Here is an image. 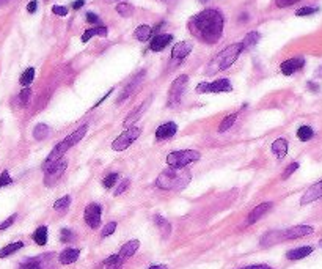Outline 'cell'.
Here are the masks:
<instances>
[{"instance_id":"obj_1","label":"cell","mask_w":322,"mask_h":269,"mask_svg":"<svg viewBox=\"0 0 322 269\" xmlns=\"http://www.w3.org/2000/svg\"><path fill=\"white\" fill-rule=\"evenodd\" d=\"M187 27L195 38L203 41L205 44H215L223 35L225 18L219 10L208 8L203 10L189 19Z\"/></svg>"},{"instance_id":"obj_2","label":"cell","mask_w":322,"mask_h":269,"mask_svg":"<svg viewBox=\"0 0 322 269\" xmlns=\"http://www.w3.org/2000/svg\"><path fill=\"white\" fill-rule=\"evenodd\" d=\"M192 180V175L187 168L169 167L157 176L156 186L164 190H183Z\"/></svg>"},{"instance_id":"obj_3","label":"cell","mask_w":322,"mask_h":269,"mask_svg":"<svg viewBox=\"0 0 322 269\" xmlns=\"http://www.w3.org/2000/svg\"><path fill=\"white\" fill-rule=\"evenodd\" d=\"M242 51H244L242 42H234V44H229L228 47L220 51L211 62H209L206 74L211 76V74H217V73H220V71L228 69L237 59H239V55L242 54Z\"/></svg>"},{"instance_id":"obj_4","label":"cell","mask_w":322,"mask_h":269,"mask_svg":"<svg viewBox=\"0 0 322 269\" xmlns=\"http://www.w3.org/2000/svg\"><path fill=\"white\" fill-rule=\"evenodd\" d=\"M87 131H88V124H87V123H85V124H80L73 134H69L66 139H63L60 144L55 145L54 150L51 151V154H49L47 158H46L44 164H43V168L49 167L51 164H54V162L60 161V159L63 158V154H65V153L69 150V148H73L74 145H77L83 137H85Z\"/></svg>"},{"instance_id":"obj_5","label":"cell","mask_w":322,"mask_h":269,"mask_svg":"<svg viewBox=\"0 0 322 269\" xmlns=\"http://www.w3.org/2000/svg\"><path fill=\"white\" fill-rule=\"evenodd\" d=\"M200 158H201V154L197 150H178V151H171L167 156V164L170 167L186 168L189 164L198 161Z\"/></svg>"},{"instance_id":"obj_6","label":"cell","mask_w":322,"mask_h":269,"mask_svg":"<svg viewBox=\"0 0 322 269\" xmlns=\"http://www.w3.org/2000/svg\"><path fill=\"white\" fill-rule=\"evenodd\" d=\"M140 134H142V127L140 126H131L129 129H126L123 134H120V136L112 142V150L114 151H124L126 148H129L140 137Z\"/></svg>"},{"instance_id":"obj_7","label":"cell","mask_w":322,"mask_h":269,"mask_svg":"<svg viewBox=\"0 0 322 269\" xmlns=\"http://www.w3.org/2000/svg\"><path fill=\"white\" fill-rule=\"evenodd\" d=\"M187 83H189L187 74H181L173 81V83L170 85V90H169V99H167V101H169L167 103L169 107H176V105L181 103V98H183V93H184Z\"/></svg>"},{"instance_id":"obj_8","label":"cell","mask_w":322,"mask_h":269,"mask_svg":"<svg viewBox=\"0 0 322 269\" xmlns=\"http://www.w3.org/2000/svg\"><path fill=\"white\" fill-rule=\"evenodd\" d=\"M233 90L229 79H217L214 82H201L197 85V93H228Z\"/></svg>"},{"instance_id":"obj_9","label":"cell","mask_w":322,"mask_h":269,"mask_svg":"<svg viewBox=\"0 0 322 269\" xmlns=\"http://www.w3.org/2000/svg\"><path fill=\"white\" fill-rule=\"evenodd\" d=\"M54 255L52 253H44L38 255V257L25 258L22 263L19 265L18 269H54Z\"/></svg>"},{"instance_id":"obj_10","label":"cell","mask_w":322,"mask_h":269,"mask_svg":"<svg viewBox=\"0 0 322 269\" xmlns=\"http://www.w3.org/2000/svg\"><path fill=\"white\" fill-rule=\"evenodd\" d=\"M66 167H68L66 161L60 159L57 162H54V164H51L49 167L43 168L44 170V184L46 186H49V187L54 186V184L63 176V173H65Z\"/></svg>"},{"instance_id":"obj_11","label":"cell","mask_w":322,"mask_h":269,"mask_svg":"<svg viewBox=\"0 0 322 269\" xmlns=\"http://www.w3.org/2000/svg\"><path fill=\"white\" fill-rule=\"evenodd\" d=\"M101 217H102V207L99 203H90L83 211V219L90 228H99L101 227Z\"/></svg>"},{"instance_id":"obj_12","label":"cell","mask_w":322,"mask_h":269,"mask_svg":"<svg viewBox=\"0 0 322 269\" xmlns=\"http://www.w3.org/2000/svg\"><path fill=\"white\" fill-rule=\"evenodd\" d=\"M283 231V241H292V239H297V238H303L308 235H313L314 228L311 225H296V227H291L288 230H282Z\"/></svg>"},{"instance_id":"obj_13","label":"cell","mask_w":322,"mask_h":269,"mask_svg":"<svg viewBox=\"0 0 322 269\" xmlns=\"http://www.w3.org/2000/svg\"><path fill=\"white\" fill-rule=\"evenodd\" d=\"M193 49V44L190 41H181V42H176L174 47L171 49V62L173 63H181L186 57L192 52Z\"/></svg>"},{"instance_id":"obj_14","label":"cell","mask_w":322,"mask_h":269,"mask_svg":"<svg viewBox=\"0 0 322 269\" xmlns=\"http://www.w3.org/2000/svg\"><path fill=\"white\" fill-rule=\"evenodd\" d=\"M305 66V59L303 57H294V59L284 60L282 65H280V71L284 76H292L294 73H297Z\"/></svg>"},{"instance_id":"obj_15","label":"cell","mask_w":322,"mask_h":269,"mask_svg":"<svg viewBox=\"0 0 322 269\" xmlns=\"http://www.w3.org/2000/svg\"><path fill=\"white\" fill-rule=\"evenodd\" d=\"M143 77H145V71H140V73L134 77V79H132L128 85H126V87L123 88V91H121V95L118 96V99H116V104H121L123 101H126V99H128L132 93H134V91L137 90V87L140 83H142V81H143Z\"/></svg>"},{"instance_id":"obj_16","label":"cell","mask_w":322,"mask_h":269,"mask_svg":"<svg viewBox=\"0 0 322 269\" xmlns=\"http://www.w3.org/2000/svg\"><path fill=\"white\" fill-rule=\"evenodd\" d=\"M171 41H173V37H171L170 33H159V35H156V37L151 40V42H150V51H152V52L164 51V49L169 46Z\"/></svg>"},{"instance_id":"obj_17","label":"cell","mask_w":322,"mask_h":269,"mask_svg":"<svg viewBox=\"0 0 322 269\" xmlns=\"http://www.w3.org/2000/svg\"><path fill=\"white\" fill-rule=\"evenodd\" d=\"M176 132H178V124L174 122H167L164 124H160L156 129V139L157 140H169Z\"/></svg>"},{"instance_id":"obj_18","label":"cell","mask_w":322,"mask_h":269,"mask_svg":"<svg viewBox=\"0 0 322 269\" xmlns=\"http://www.w3.org/2000/svg\"><path fill=\"white\" fill-rule=\"evenodd\" d=\"M322 197V180L314 183L313 186L306 190L303 194V197L300 198V205H306V203H311V202H316L318 198Z\"/></svg>"},{"instance_id":"obj_19","label":"cell","mask_w":322,"mask_h":269,"mask_svg":"<svg viewBox=\"0 0 322 269\" xmlns=\"http://www.w3.org/2000/svg\"><path fill=\"white\" fill-rule=\"evenodd\" d=\"M270 208H272V203H270V202H264V203H261V205H258L255 209H251L250 216H248V219H247V224L251 225V224L258 222L264 214H267Z\"/></svg>"},{"instance_id":"obj_20","label":"cell","mask_w":322,"mask_h":269,"mask_svg":"<svg viewBox=\"0 0 322 269\" xmlns=\"http://www.w3.org/2000/svg\"><path fill=\"white\" fill-rule=\"evenodd\" d=\"M288 148H289V142L284 137H280L272 144V153L275 154L277 159H283L288 154Z\"/></svg>"},{"instance_id":"obj_21","label":"cell","mask_w":322,"mask_h":269,"mask_svg":"<svg viewBox=\"0 0 322 269\" xmlns=\"http://www.w3.org/2000/svg\"><path fill=\"white\" fill-rule=\"evenodd\" d=\"M80 255V250L79 249H74V247H68V249L61 250V253L58 255V261L61 265H71L74 261H77Z\"/></svg>"},{"instance_id":"obj_22","label":"cell","mask_w":322,"mask_h":269,"mask_svg":"<svg viewBox=\"0 0 322 269\" xmlns=\"http://www.w3.org/2000/svg\"><path fill=\"white\" fill-rule=\"evenodd\" d=\"M283 241V231L282 230H275V231H269L261 238V246L263 247H270L277 243H282Z\"/></svg>"},{"instance_id":"obj_23","label":"cell","mask_w":322,"mask_h":269,"mask_svg":"<svg viewBox=\"0 0 322 269\" xmlns=\"http://www.w3.org/2000/svg\"><path fill=\"white\" fill-rule=\"evenodd\" d=\"M107 33H109L107 27H104V25H97V27L88 28V30L83 32V35L80 37V40H82V42H87V41L92 40L93 37H107Z\"/></svg>"},{"instance_id":"obj_24","label":"cell","mask_w":322,"mask_h":269,"mask_svg":"<svg viewBox=\"0 0 322 269\" xmlns=\"http://www.w3.org/2000/svg\"><path fill=\"white\" fill-rule=\"evenodd\" d=\"M311 252H313V247H311V246H302V247H297V249L289 250L288 253H286V258L292 260V261L302 260V258L308 257V255H310Z\"/></svg>"},{"instance_id":"obj_25","label":"cell","mask_w":322,"mask_h":269,"mask_svg":"<svg viewBox=\"0 0 322 269\" xmlns=\"http://www.w3.org/2000/svg\"><path fill=\"white\" fill-rule=\"evenodd\" d=\"M138 247H140V241L138 239H132V241H129V243H126L121 249H120V257L121 258H129V257H132L137 250H138Z\"/></svg>"},{"instance_id":"obj_26","label":"cell","mask_w":322,"mask_h":269,"mask_svg":"<svg viewBox=\"0 0 322 269\" xmlns=\"http://www.w3.org/2000/svg\"><path fill=\"white\" fill-rule=\"evenodd\" d=\"M152 33H154V28H152L151 25H146V24H143V25H138V27L135 28L134 37H135L138 41L145 42V41H148V40L152 37Z\"/></svg>"},{"instance_id":"obj_27","label":"cell","mask_w":322,"mask_h":269,"mask_svg":"<svg viewBox=\"0 0 322 269\" xmlns=\"http://www.w3.org/2000/svg\"><path fill=\"white\" fill-rule=\"evenodd\" d=\"M154 224L157 225V228L164 235V238H169V235L171 233V225L167 222V219H164L162 216L156 214V216H154Z\"/></svg>"},{"instance_id":"obj_28","label":"cell","mask_w":322,"mask_h":269,"mask_svg":"<svg viewBox=\"0 0 322 269\" xmlns=\"http://www.w3.org/2000/svg\"><path fill=\"white\" fill-rule=\"evenodd\" d=\"M32 238L38 246H46V243H47V227L46 225L38 227V228L33 231Z\"/></svg>"},{"instance_id":"obj_29","label":"cell","mask_w":322,"mask_h":269,"mask_svg":"<svg viewBox=\"0 0 322 269\" xmlns=\"http://www.w3.org/2000/svg\"><path fill=\"white\" fill-rule=\"evenodd\" d=\"M146 104H148V103L145 101L143 104H140L137 109L132 110V112L129 113V117L124 120V123H123V124H124V126H131V124H134V123L137 122V120H138L140 117H142V112L146 109Z\"/></svg>"},{"instance_id":"obj_30","label":"cell","mask_w":322,"mask_h":269,"mask_svg":"<svg viewBox=\"0 0 322 269\" xmlns=\"http://www.w3.org/2000/svg\"><path fill=\"white\" fill-rule=\"evenodd\" d=\"M24 247V243L22 241H18V243H11L8 246H5L3 249H0V258H5V257H10L15 252L20 250Z\"/></svg>"},{"instance_id":"obj_31","label":"cell","mask_w":322,"mask_h":269,"mask_svg":"<svg viewBox=\"0 0 322 269\" xmlns=\"http://www.w3.org/2000/svg\"><path fill=\"white\" fill-rule=\"evenodd\" d=\"M260 38H261L260 32H250V33H247L246 38L241 41L242 46H244V51H246V49H251V47H253L256 42L260 41Z\"/></svg>"},{"instance_id":"obj_32","label":"cell","mask_w":322,"mask_h":269,"mask_svg":"<svg viewBox=\"0 0 322 269\" xmlns=\"http://www.w3.org/2000/svg\"><path fill=\"white\" fill-rule=\"evenodd\" d=\"M49 134H51V127H49L47 124H44V123H38L33 129V139L44 140Z\"/></svg>"},{"instance_id":"obj_33","label":"cell","mask_w":322,"mask_h":269,"mask_svg":"<svg viewBox=\"0 0 322 269\" xmlns=\"http://www.w3.org/2000/svg\"><path fill=\"white\" fill-rule=\"evenodd\" d=\"M313 136H314L313 127H311V126H308V124L300 126L299 129H297V139H299L300 142H308V140H311Z\"/></svg>"},{"instance_id":"obj_34","label":"cell","mask_w":322,"mask_h":269,"mask_svg":"<svg viewBox=\"0 0 322 269\" xmlns=\"http://www.w3.org/2000/svg\"><path fill=\"white\" fill-rule=\"evenodd\" d=\"M123 263H124V258L120 257V253L112 255V257H109L106 261H104V265H106V269H121Z\"/></svg>"},{"instance_id":"obj_35","label":"cell","mask_w":322,"mask_h":269,"mask_svg":"<svg viewBox=\"0 0 322 269\" xmlns=\"http://www.w3.org/2000/svg\"><path fill=\"white\" fill-rule=\"evenodd\" d=\"M237 117H239V112H234V113H231V115H228V117L223 118V120H222V123L219 124V132H225V131H228L229 127L236 123Z\"/></svg>"},{"instance_id":"obj_36","label":"cell","mask_w":322,"mask_h":269,"mask_svg":"<svg viewBox=\"0 0 322 269\" xmlns=\"http://www.w3.org/2000/svg\"><path fill=\"white\" fill-rule=\"evenodd\" d=\"M33 79H35V68H27L22 74H20V77H19V82H20V85L22 87H29V85L33 82Z\"/></svg>"},{"instance_id":"obj_37","label":"cell","mask_w":322,"mask_h":269,"mask_svg":"<svg viewBox=\"0 0 322 269\" xmlns=\"http://www.w3.org/2000/svg\"><path fill=\"white\" fill-rule=\"evenodd\" d=\"M69 205H71V197L65 195V197L58 198V200L54 203V209L58 211V212H66L68 208H69Z\"/></svg>"},{"instance_id":"obj_38","label":"cell","mask_w":322,"mask_h":269,"mask_svg":"<svg viewBox=\"0 0 322 269\" xmlns=\"http://www.w3.org/2000/svg\"><path fill=\"white\" fill-rule=\"evenodd\" d=\"M116 13L123 18H131L132 14H134V6H132L131 3L121 2V3L116 5Z\"/></svg>"},{"instance_id":"obj_39","label":"cell","mask_w":322,"mask_h":269,"mask_svg":"<svg viewBox=\"0 0 322 269\" xmlns=\"http://www.w3.org/2000/svg\"><path fill=\"white\" fill-rule=\"evenodd\" d=\"M118 180H120V175H118L116 172L109 173L106 178L102 180V186L106 187V189H112V187H115V184H116Z\"/></svg>"},{"instance_id":"obj_40","label":"cell","mask_w":322,"mask_h":269,"mask_svg":"<svg viewBox=\"0 0 322 269\" xmlns=\"http://www.w3.org/2000/svg\"><path fill=\"white\" fill-rule=\"evenodd\" d=\"M30 96H32V90L29 87L22 88V91H20L19 96H18L19 104L20 105H27V104H29V101H30Z\"/></svg>"},{"instance_id":"obj_41","label":"cell","mask_w":322,"mask_h":269,"mask_svg":"<svg viewBox=\"0 0 322 269\" xmlns=\"http://www.w3.org/2000/svg\"><path fill=\"white\" fill-rule=\"evenodd\" d=\"M74 238H76V235L69 228H61L60 230V241L61 243H71V241H74Z\"/></svg>"},{"instance_id":"obj_42","label":"cell","mask_w":322,"mask_h":269,"mask_svg":"<svg viewBox=\"0 0 322 269\" xmlns=\"http://www.w3.org/2000/svg\"><path fill=\"white\" fill-rule=\"evenodd\" d=\"M319 11V8L318 6H303V8H299L297 11H296V16H310V14H314V13H318Z\"/></svg>"},{"instance_id":"obj_43","label":"cell","mask_w":322,"mask_h":269,"mask_svg":"<svg viewBox=\"0 0 322 269\" xmlns=\"http://www.w3.org/2000/svg\"><path fill=\"white\" fill-rule=\"evenodd\" d=\"M299 168V162H291V164L286 167L284 170H283V173H282V180H288L289 176L296 172V170Z\"/></svg>"},{"instance_id":"obj_44","label":"cell","mask_w":322,"mask_h":269,"mask_svg":"<svg viewBox=\"0 0 322 269\" xmlns=\"http://www.w3.org/2000/svg\"><path fill=\"white\" fill-rule=\"evenodd\" d=\"M13 183V178L10 176L8 170H3L2 173H0V187H5V186H10Z\"/></svg>"},{"instance_id":"obj_45","label":"cell","mask_w":322,"mask_h":269,"mask_svg":"<svg viewBox=\"0 0 322 269\" xmlns=\"http://www.w3.org/2000/svg\"><path fill=\"white\" fill-rule=\"evenodd\" d=\"M115 230H116V222H109V224L102 228L101 236H102V238H107V236H110Z\"/></svg>"},{"instance_id":"obj_46","label":"cell","mask_w":322,"mask_h":269,"mask_svg":"<svg viewBox=\"0 0 322 269\" xmlns=\"http://www.w3.org/2000/svg\"><path fill=\"white\" fill-rule=\"evenodd\" d=\"M129 184H131V181L126 178V180H123L120 184H118V187L115 189V195H121L123 192H126L128 190V187H129Z\"/></svg>"},{"instance_id":"obj_47","label":"cell","mask_w":322,"mask_h":269,"mask_svg":"<svg viewBox=\"0 0 322 269\" xmlns=\"http://www.w3.org/2000/svg\"><path fill=\"white\" fill-rule=\"evenodd\" d=\"M16 217H18V214H13V216H10L8 219H6V221H3L2 224H0V230H6L8 227H11L13 224H15Z\"/></svg>"},{"instance_id":"obj_48","label":"cell","mask_w":322,"mask_h":269,"mask_svg":"<svg viewBox=\"0 0 322 269\" xmlns=\"http://www.w3.org/2000/svg\"><path fill=\"white\" fill-rule=\"evenodd\" d=\"M52 13L57 14V16H66V14H68V8H66V6L54 5V6H52Z\"/></svg>"},{"instance_id":"obj_49","label":"cell","mask_w":322,"mask_h":269,"mask_svg":"<svg viewBox=\"0 0 322 269\" xmlns=\"http://www.w3.org/2000/svg\"><path fill=\"white\" fill-rule=\"evenodd\" d=\"M275 5L278 6V8H286V6H291L294 3H297L299 0H274Z\"/></svg>"},{"instance_id":"obj_50","label":"cell","mask_w":322,"mask_h":269,"mask_svg":"<svg viewBox=\"0 0 322 269\" xmlns=\"http://www.w3.org/2000/svg\"><path fill=\"white\" fill-rule=\"evenodd\" d=\"M85 19H87V22H88V24H99V22H101L99 18H97L96 14L92 13V11H88V13L85 14Z\"/></svg>"},{"instance_id":"obj_51","label":"cell","mask_w":322,"mask_h":269,"mask_svg":"<svg viewBox=\"0 0 322 269\" xmlns=\"http://www.w3.org/2000/svg\"><path fill=\"white\" fill-rule=\"evenodd\" d=\"M37 10H38V0H32V2H29V5H27V11L32 14Z\"/></svg>"},{"instance_id":"obj_52","label":"cell","mask_w":322,"mask_h":269,"mask_svg":"<svg viewBox=\"0 0 322 269\" xmlns=\"http://www.w3.org/2000/svg\"><path fill=\"white\" fill-rule=\"evenodd\" d=\"M242 269H274V268H270L267 265H251V266H246Z\"/></svg>"},{"instance_id":"obj_53","label":"cell","mask_w":322,"mask_h":269,"mask_svg":"<svg viewBox=\"0 0 322 269\" xmlns=\"http://www.w3.org/2000/svg\"><path fill=\"white\" fill-rule=\"evenodd\" d=\"M83 5H85V0H76V2H73V8L74 10H80Z\"/></svg>"},{"instance_id":"obj_54","label":"cell","mask_w":322,"mask_h":269,"mask_svg":"<svg viewBox=\"0 0 322 269\" xmlns=\"http://www.w3.org/2000/svg\"><path fill=\"white\" fill-rule=\"evenodd\" d=\"M112 91H114V88H112V90H109V91H107V93H106V95H104V96H102V98L99 99V101H97V103L95 104V107H97V105H99V104H102L104 101H106V99H107V98H109V96L112 95Z\"/></svg>"},{"instance_id":"obj_55","label":"cell","mask_w":322,"mask_h":269,"mask_svg":"<svg viewBox=\"0 0 322 269\" xmlns=\"http://www.w3.org/2000/svg\"><path fill=\"white\" fill-rule=\"evenodd\" d=\"M308 88H310L311 91H314V93H316V91H319V85H318V83H314V82H308Z\"/></svg>"},{"instance_id":"obj_56","label":"cell","mask_w":322,"mask_h":269,"mask_svg":"<svg viewBox=\"0 0 322 269\" xmlns=\"http://www.w3.org/2000/svg\"><path fill=\"white\" fill-rule=\"evenodd\" d=\"M148 269H169L165 265H154V266H150Z\"/></svg>"},{"instance_id":"obj_57","label":"cell","mask_w":322,"mask_h":269,"mask_svg":"<svg viewBox=\"0 0 322 269\" xmlns=\"http://www.w3.org/2000/svg\"><path fill=\"white\" fill-rule=\"evenodd\" d=\"M316 76H319V77H322V66L316 71Z\"/></svg>"},{"instance_id":"obj_58","label":"cell","mask_w":322,"mask_h":269,"mask_svg":"<svg viewBox=\"0 0 322 269\" xmlns=\"http://www.w3.org/2000/svg\"><path fill=\"white\" fill-rule=\"evenodd\" d=\"M106 2L107 3H114V2H120V0H106ZM123 2H124V0H123Z\"/></svg>"},{"instance_id":"obj_59","label":"cell","mask_w":322,"mask_h":269,"mask_svg":"<svg viewBox=\"0 0 322 269\" xmlns=\"http://www.w3.org/2000/svg\"><path fill=\"white\" fill-rule=\"evenodd\" d=\"M8 0H0V5H3V3H6Z\"/></svg>"},{"instance_id":"obj_60","label":"cell","mask_w":322,"mask_h":269,"mask_svg":"<svg viewBox=\"0 0 322 269\" xmlns=\"http://www.w3.org/2000/svg\"><path fill=\"white\" fill-rule=\"evenodd\" d=\"M321 246H322V241H321Z\"/></svg>"}]
</instances>
